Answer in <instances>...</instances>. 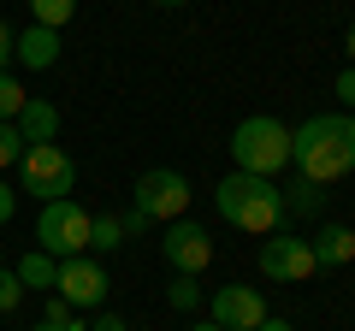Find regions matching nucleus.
Segmentation results:
<instances>
[{
  "mask_svg": "<svg viewBox=\"0 0 355 331\" xmlns=\"http://www.w3.org/2000/svg\"><path fill=\"white\" fill-rule=\"evenodd\" d=\"M190 178L184 172H172V166H154V172H142L137 190H130V207H137L148 225H172V219L190 213Z\"/></svg>",
  "mask_w": 355,
  "mask_h": 331,
  "instance_id": "423d86ee",
  "label": "nucleus"
},
{
  "mask_svg": "<svg viewBox=\"0 0 355 331\" xmlns=\"http://www.w3.org/2000/svg\"><path fill=\"white\" fill-rule=\"evenodd\" d=\"M130 331H137V325H130Z\"/></svg>",
  "mask_w": 355,
  "mask_h": 331,
  "instance_id": "2f4dec72",
  "label": "nucleus"
},
{
  "mask_svg": "<svg viewBox=\"0 0 355 331\" xmlns=\"http://www.w3.org/2000/svg\"><path fill=\"white\" fill-rule=\"evenodd\" d=\"M119 219H125V237H148V231H154V225H148V219H142V213H137V207H130V213H119Z\"/></svg>",
  "mask_w": 355,
  "mask_h": 331,
  "instance_id": "bb28decb",
  "label": "nucleus"
},
{
  "mask_svg": "<svg viewBox=\"0 0 355 331\" xmlns=\"http://www.w3.org/2000/svg\"><path fill=\"white\" fill-rule=\"evenodd\" d=\"M291 166L308 184H338L355 172V113H314L291 130Z\"/></svg>",
  "mask_w": 355,
  "mask_h": 331,
  "instance_id": "f257e3e1",
  "label": "nucleus"
},
{
  "mask_svg": "<svg viewBox=\"0 0 355 331\" xmlns=\"http://www.w3.org/2000/svg\"><path fill=\"white\" fill-rule=\"evenodd\" d=\"M160 260L172 272H184V278H202V272L214 267V237H207L202 225H190V219H172V225L160 231Z\"/></svg>",
  "mask_w": 355,
  "mask_h": 331,
  "instance_id": "6e6552de",
  "label": "nucleus"
},
{
  "mask_svg": "<svg viewBox=\"0 0 355 331\" xmlns=\"http://www.w3.org/2000/svg\"><path fill=\"white\" fill-rule=\"evenodd\" d=\"M254 331H296V325H291V319H272V314H266V319H261Z\"/></svg>",
  "mask_w": 355,
  "mask_h": 331,
  "instance_id": "cd10ccee",
  "label": "nucleus"
},
{
  "mask_svg": "<svg viewBox=\"0 0 355 331\" xmlns=\"http://www.w3.org/2000/svg\"><path fill=\"white\" fill-rule=\"evenodd\" d=\"M314 249H308V237H296V231H272V237L261 242V278L272 284H308L314 278Z\"/></svg>",
  "mask_w": 355,
  "mask_h": 331,
  "instance_id": "0eeeda50",
  "label": "nucleus"
},
{
  "mask_svg": "<svg viewBox=\"0 0 355 331\" xmlns=\"http://www.w3.org/2000/svg\"><path fill=\"white\" fill-rule=\"evenodd\" d=\"M12 42H18V30L0 18V71H12Z\"/></svg>",
  "mask_w": 355,
  "mask_h": 331,
  "instance_id": "5701e85b",
  "label": "nucleus"
},
{
  "mask_svg": "<svg viewBox=\"0 0 355 331\" xmlns=\"http://www.w3.org/2000/svg\"><path fill=\"white\" fill-rule=\"evenodd\" d=\"M12 213H18V190L0 178V225H12Z\"/></svg>",
  "mask_w": 355,
  "mask_h": 331,
  "instance_id": "b1692460",
  "label": "nucleus"
},
{
  "mask_svg": "<svg viewBox=\"0 0 355 331\" xmlns=\"http://www.w3.org/2000/svg\"><path fill=\"white\" fill-rule=\"evenodd\" d=\"M30 18H36L42 30H65L77 18V0H30Z\"/></svg>",
  "mask_w": 355,
  "mask_h": 331,
  "instance_id": "f3484780",
  "label": "nucleus"
},
{
  "mask_svg": "<svg viewBox=\"0 0 355 331\" xmlns=\"http://www.w3.org/2000/svg\"><path fill=\"white\" fill-rule=\"evenodd\" d=\"M12 125H18V136H24V142H60V107H53L48 95H30L24 113H18Z\"/></svg>",
  "mask_w": 355,
  "mask_h": 331,
  "instance_id": "f8f14e48",
  "label": "nucleus"
},
{
  "mask_svg": "<svg viewBox=\"0 0 355 331\" xmlns=\"http://www.w3.org/2000/svg\"><path fill=\"white\" fill-rule=\"evenodd\" d=\"M18 307H24V284L12 267H0V314H18Z\"/></svg>",
  "mask_w": 355,
  "mask_h": 331,
  "instance_id": "412c9836",
  "label": "nucleus"
},
{
  "mask_svg": "<svg viewBox=\"0 0 355 331\" xmlns=\"http://www.w3.org/2000/svg\"><path fill=\"white\" fill-rule=\"evenodd\" d=\"M12 272H18V284H24V290H42V296H48L53 284H60V260H53V255H42V249L18 255V260H12Z\"/></svg>",
  "mask_w": 355,
  "mask_h": 331,
  "instance_id": "4468645a",
  "label": "nucleus"
},
{
  "mask_svg": "<svg viewBox=\"0 0 355 331\" xmlns=\"http://www.w3.org/2000/svg\"><path fill=\"white\" fill-rule=\"evenodd\" d=\"M24 101H30V95H24V83H18L12 71H0V125H12V118L24 113Z\"/></svg>",
  "mask_w": 355,
  "mask_h": 331,
  "instance_id": "6ab92c4d",
  "label": "nucleus"
},
{
  "mask_svg": "<svg viewBox=\"0 0 355 331\" xmlns=\"http://www.w3.org/2000/svg\"><path fill=\"white\" fill-rule=\"evenodd\" d=\"M190 331H225V325H214V319H196V325Z\"/></svg>",
  "mask_w": 355,
  "mask_h": 331,
  "instance_id": "c756f323",
  "label": "nucleus"
},
{
  "mask_svg": "<svg viewBox=\"0 0 355 331\" xmlns=\"http://www.w3.org/2000/svg\"><path fill=\"white\" fill-rule=\"evenodd\" d=\"M308 249H314V267H349L355 260V231L349 225H320L308 237Z\"/></svg>",
  "mask_w": 355,
  "mask_h": 331,
  "instance_id": "ddd939ff",
  "label": "nucleus"
},
{
  "mask_svg": "<svg viewBox=\"0 0 355 331\" xmlns=\"http://www.w3.org/2000/svg\"><path fill=\"white\" fill-rule=\"evenodd\" d=\"M231 160L249 178H279L284 166H291V125L272 118V113H249L231 130Z\"/></svg>",
  "mask_w": 355,
  "mask_h": 331,
  "instance_id": "7ed1b4c3",
  "label": "nucleus"
},
{
  "mask_svg": "<svg viewBox=\"0 0 355 331\" xmlns=\"http://www.w3.org/2000/svg\"><path fill=\"white\" fill-rule=\"evenodd\" d=\"M207 319L225 331H254L266 319V296L254 290V284H219L214 296H207Z\"/></svg>",
  "mask_w": 355,
  "mask_h": 331,
  "instance_id": "9d476101",
  "label": "nucleus"
},
{
  "mask_svg": "<svg viewBox=\"0 0 355 331\" xmlns=\"http://www.w3.org/2000/svg\"><path fill=\"white\" fill-rule=\"evenodd\" d=\"M214 207L225 225L249 231V237H272L284 225V190L272 178H249V172H231L214 184Z\"/></svg>",
  "mask_w": 355,
  "mask_h": 331,
  "instance_id": "f03ea898",
  "label": "nucleus"
},
{
  "mask_svg": "<svg viewBox=\"0 0 355 331\" xmlns=\"http://www.w3.org/2000/svg\"><path fill=\"white\" fill-rule=\"evenodd\" d=\"M36 331H89V325H83V319H77V314H60V319H42Z\"/></svg>",
  "mask_w": 355,
  "mask_h": 331,
  "instance_id": "a878e982",
  "label": "nucleus"
},
{
  "mask_svg": "<svg viewBox=\"0 0 355 331\" xmlns=\"http://www.w3.org/2000/svg\"><path fill=\"white\" fill-rule=\"evenodd\" d=\"M12 65H24V71H53V65H60V30H42V24L18 30Z\"/></svg>",
  "mask_w": 355,
  "mask_h": 331,
  "instance_id": "9b49d317",
  "label": "nucleus"
},
{
  "mask_svg": "<svg viewBox=\"0 0 355 331\" xmlns=\"http://www.w3.org/2000/svg\"><path fill=\"white\" fill-rule=\"evenodd\" d=\"M166 302H172L178 314H196V307H202V284L184 278V272H172V284H166Z\"/></svg>",
  "mask_w": 355,
  "mask_h": 331,
  "instance_id": "a211bd4d",
  "label": "nucleus"
},
{
  "mask_svg": "<svg viewBox=\"0 0 355 331\" xmlns=\"http://www.w3.org/2000/svg\"><path fill=\"white\" fill-rule=\"evenodd\" d=\"M154 6H166V12H178V6H190V0H154Z\"/></svg>",
  "mask_w": 355,
  "mask_h": 331,
  "instance_id": "7c9ffc66",
  "label": "nucleus"
},
{
  "mask_svg": "<svg viewBox=\"0 0 355 331\" xmlns=\"http://www.w3.org/2000/svg\"><path fill=\"white\" fill-rule=\"evenodd\" d=\"M24 148H30V142L18 136V125H0V172H12V166L24 160Z\"/></svg>",
  "mask_w": 355,
  "mask_h": 331,
  "instance_id": "aec40b11",
  "label": "nucleus"
},
{
  "mask_svg": "<svg viewBox=\"0 0 355 331\" xmlns=\"http://www.w3.org/2000/svg\"><path fill=\"white\" fill-rule=\"evenodd\" d=\"M12 172H18V195H36V202H65L77 190V160L60 142H30Z\"/></svg>",
  "mask_w": 355,
  "mask_h": 331,
  "instance_id": "20e7f679",
  "label": "nucleus"
},
{
  "mask_svg": "<svg viewBox=\"0 0 355 331\" xmlns=\"http://www.w3.org/2000/svg\"><path fill=\"white\" fill-rule=\"evenodd\" d=\"M320 207H326V184H308V178H296L291 190H284V213H291V219H314Z\"/></svg>",
  "mask_w": 355,
  "mask_h": 331,
  "instance_id": "dca6fc26",
  "label": "nucleus"
},
{
  "mask_svg": "<svg viewBox=\"0 0 355 331\" xmlns=\"http://www.w3.org/2000/svg\"><path fill=\"white\" fill-rule=\"evenodd\" d=\"M338 107H343V113H355V65H343V71H338Z\"/></svg>",
  "mask_w": 355,
  "mask_h": 331,
  "instance_id": "4be33fe9",
  "label": "nucleus"
},
{
  "mask_svg": "<svg viewBox=\"0 0 355 331\" xmlns=\"http://www.w3.org/2000/svg\"><path fill=\"white\" fill-rule=\"evenodd\" d=\"M89 207H77V195L65 202H42L36 213V249L53 260H71V255H89Z\"/></svg>",
  "mask_w": 355,
  "mask_h": 331,
  "instance_id": "39448f33",
  "label": "nucleus"
},
{
  "mask_svg": "<svg viewBox=\"0 0 355 331\" xmlns=\"http://www.w3.org/2000/svg\"><path fill=\"white\" fill-rule=\"evenodd\" d=\"M343 53H349V65H355V24L343 30Z\"/></svg>",
  "mask_w": 355,
  "mask_h": 331,
  "instance_id": "c85d7f7f",
  "label": "nucleus"
},
{
  "mask_svg": "<svg viewBox=\"0 0 355 331\" xmlns=\"http://www.w3.org/2000/svg\"><path fill=\"white\" fill-rule=\"evenodd\" d=\"M89 331H130V325H125V319H119V314H113V307H101V314L89 319Z\"/></svg>",
  "mask_w": 355,
  "mask_h": 331,
  "instance_id": "393cba45",
  "label": "nucleus"
},
{
  "mask_svg": "<svg viewBox=\"0 0 355 331\" xmlns=\"http://www.w3.org/2000/svg\"><path fill=\"white\" fill-rule=\"evenodd\" d=\"M65 307H107V260L101 255H71L60 260V284H53Z\"/></svg>",
  "mask_w": 355,
  "mask_h": 331,
  "instance_id": "1a4fd4ad",
  "label": "nucleus"
},
{
  "mask_svg": "<svg viewBox=\"0 0 355 331\" xmlns=\"http://www.w3.org/2000/svg\"><path fill=\"white\" fill-rule=\"evenodd\" d=\"M125 219L119 213H95L89 219V255H119V249H125Z\"/></svg>",
  "mask_w": 355,
  "mask_h": 331,
  "instance_id": "2eb2a0df",
  "label": "nucleus"
}]
</instances>
